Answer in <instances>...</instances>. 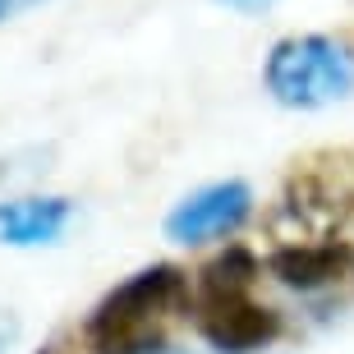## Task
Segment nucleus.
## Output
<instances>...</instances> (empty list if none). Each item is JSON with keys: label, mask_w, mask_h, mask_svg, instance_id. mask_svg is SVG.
<instances>
[{"label": "nucleus", "mask_w": 354, "mask_h": 354, "mask_svg": "<svg viewBox=\"0 0 354 354\" xmlns=\"http://www.w3.org/2000/svg\"><path fill=\"white\" fill-rule=\"evenodd\" d=\"M194 313V281L175 263H152L97 299L83 322L92 354H166L171 322Z\"/></svg>", "instance_id": "1"}, {"label": "nucleus", "mask_w": 354, "mask_h": 354, "mask_svg": "<svg viewBox=\"0 0 354 354\" xmlns=\"http://www.w3.org/2000/svg\"><path fill=\"white\" fill-rule=\"evenodd\" d=\"M263 88L286 111H322L354 92V46L327 32L281 37L263 60Z\"/></svg>", "instance_id": "2"}, {"label": "nucleus", "mask_w": 354, "mask_h": 354, "mask_svg": "<svg viewBox=\"0 0 354 354\" xmlns=\"http://www.w3.org/2000/svg\"><path fill=\"white\" fill-rule=\"evenodd\" d=\"M194 327L216 354H263L281 336V313L253 286H194Z\"/></svg>", "instance_id": "3"}, {"label": "nucleus", "mask_w": 354, "mask_h": 354, "mask_svg": "<svg viewBox=\"0 0 354 354\" xmlns=\"http://www.w3.org/2000/svg\"><path fill=\"white\" fill-rule=\"evenodd\" d=\"M253 216V189L249 180H212L194 194H184L171 212H166V239L184 244V249H198V244H212V239L235 235L239 225Z\"/></svg>", "instance_id": "4"}, {"label": "nucleus", "mask_w": 354, "mask_h": 354, "mask_svg": "<svg viewBox=\"0 0 354 354\" xmlns=\"http://www.w3.org/2000/svg\"><path fill=\"white\" fill-rule=\"evenodd\" d=\"M267 272L286 290L313 295V290H327V286H336V281H345V276L354 272V249L350 244H336V239L281 244V249L267 253Z\"/></svg>", "instance_id": "5"}, {"label": "nucleus", "mask_w": 354, "mask_h": 354, "mask_svg": "<svg viewBox=\"0 0 354 354\" xmlns=\"http://www.w3.org/2000/svg\"><path fill=\"white\" fill-rule=\"evenodd\" d=\"M74 203L60 194H19L0 198V244L10 249H41L69 230Z\"/></svg>", "instance_id": "6"}, {"label": "nucleus", "mask_w": 354, "mask_h": 354, "mask_svg": "<svg viewBox=\"0 0 354 354\" xmlns=\"http://www.w3.org/2000/svg\"><path fill=\"white\" fill-rule=\"evenodd\" d=\"M32 5H41V0H0V24L14 19V14H24V10H32Z\"/></svg>", "instance_id": "7"}, {"label": "nucleus", "mask_w": 354, "mask_h": 354, "mask_svg": "<svg viewBox=\"0 0 354 354\" xmlns=\"http://www.w3.org/2000/svg\"><path fill=\"white\" fill-rule=\"evenodd\" d=\"M225 10H239V14H258V10H267V5H276V0H221Z\"/></svg>", "instance_id": "8"}, {"label": "nucleus", "mask_w": 354, "mask_h": 354, "mask_svg": "<svg viewBox=\"0 0 354 354\" xmlns=\"http://www.w3.org/2000/svg\"><path fill=\"white\" fill-rule=\"evenodd\" d=\"M37 354H65V350H60V345H41Z\"/></svg>", "instance_id": "9"}, {"label": "nucleus", "mask_w": 354, "mask_h": 354, "mask_svg": "<svg viewBox=\"0 0 354 354\" xmlns=\"http://www.w3.org/2000/svg\"><path fill=\"white\" fill-rule=\"evenodd\" d=\"M166 354H189V350H166Z\"/></svg>", "instance_id": "10"}, {"label": "nucleus", "mask_w": 354, "mask_h": 354, "mask_svg": "<svg viewBox=\"0 0 354 354\" xmlns=\"http://www.w3.org/2000/svg\"><path fill=\"white\" fill-rule=\"evenodd\" d=\"M0 350H5V341H0Z\"/></svg>", "instance_id": "11"}]
</instances>
